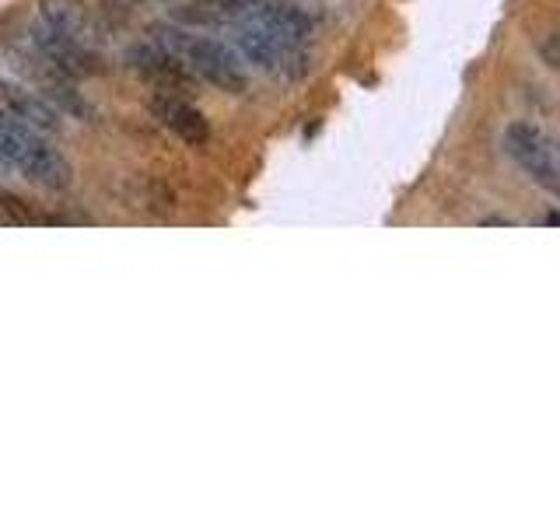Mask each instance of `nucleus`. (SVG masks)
Instances as JSON below:
<instances>
[{
	"instance_id": "nucleus-5",
	"label": "nucleus",
	"mask_w": 560,
	"mask_h": 525,
	"mask_svg": "<svg viewBox=\"0 0 560 525\" xmlns=\"http://www.w3.org/2000/svg\"><path fill=\"white\" fill-rule=\"evenodd\" d=\"M235 49L242 53V60L256 63L263 70H280L291 60H298V49L287 46L280 35H273L259 18H245L235 25Z\"/></svg>"
},
{
	"instance_id": "nucleus-3",
	"label": "nucleus",
	"mask_w": 560,
	"mask_h": 525,
	"mask_svg": "<svg viewBox=\"0 0 560 525\" xmlns=\"http://www.w3.org/2000/svg\"><path fill=\"white\" fill-rule=\"evenodd\" d=\"M504 151L508 158L529 175L532 182L546 189V193H557L560 189V165H557V151H553V140L539 130L536 123H511L504 130Z\"/></svg>"
},
{
	"instance_id": "nucleus-6",
	"label": "nucleus",
	"mask_w": 560,
	"mask_h": 525,
	"mask_svg": "<svg viewBox=\"0 0 560 525\" xmlns=\"http://www.w3.org/2000/svg\"><path fill=\"white\" fill-rule=\"evenodd\" d=\"M126 60H130V67L137 70V74L151 77L154 84H161L165 91H179V88H189V84H196V74L186 67V63L179 60V56L172 53V49L158 46V42H144V46H133L130 53H126Z\"/></svg>"
},
{
	"instance_id": "nucleus-8",
	"label": "nucleus",
	"mask_w": 560,
	"mask_h": 525,
	"mask_svg": "<svg viewBox=\"0 0 560 525\" xmlns=\"http://www.w3.org/2000/svg\"><path fill=\"white\" fill-rule=\"evenodd\" d=\"M39 25L74 42H84V46H91L98 35L95 21L81 0H39Z\"/></svg>"
},
{
	"instance_id": "nucleus-4",
	"label": "nucleus",
	"mask_w": 560,
	"mask_h": 525,
	"mask_svg": "<svg viewBox=\"0 0 560 525\" xmlns=\"http://www.w3.org/2000/svg\"><path fill=\"white\" fill-rule=\"evenodd\" d=\"M0 116L21 123L35 133H56L60 130V109L39 98L35 91H28L25 84L11 81V77H0Z\"/></svg>"
},
{
	"instance_id": "nucleus-1",
	"label": "nucleus",
	"mask_w": 560,
	"mask_h": 525,
	"mask_svg": "<svg viewBox=\"0 0 560 525\" xmlns=\"http://www.w3.org/2000/svg\"><path fill=\"white\" fill-rule=\"evenodd\" d=\"M151 39L158 42V46L172 49L196 77H203V81L214 84V88L228 91V95H242L245 84H249L242 63L235 60V53H231L224 42H214V39H207V35H196L193 28H175V25H154Z\"/></svg>"
},
{
	"instance_id": "nucleus-2",
	"label": "nucleus",
	"mask_w": 560,
	"mask_h": 525,
	"mask_svg": "<svg viewBox=\"0 0 560 525\" xmlns=\"http://www.w3.org/2000/svg\"><path fill=\"white\" fill-rule=\"evenodd\" d=\"M0 161H7L25 179L39 182L46 189H67L70 179H74L70 161L49 144L46 133H35L4 116H0Z\"/></svg>"
},
{
	"instance_id": "nucleus-7",
	"label": "nucleus",
	"mask_w": 560,
	"mask_h": 525,
	"mask_svg": "<svg viewBox=\"0 0 560 525\" xmlns=\"http://www.w3.org/2000/svg\"><path fill=\"white\" fill-rule=\"evenodd\" d=\"M151 112L165 130H172L175 137H182L186 144L200 147L210 140V126H207V119H203V112L193 109L189 102H182V98L168 95V91H161V95L154 98Z\"/></svg>"
}]
</instances>
